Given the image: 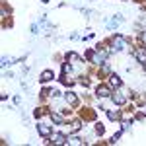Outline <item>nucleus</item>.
<instances>
[{
	"mask_svg": "<svg viewBox=\"0 0 146 146\" xmlns=\"http://www.w3.org/2000/svg\"><path fill=\"white\" fill-rule=\"evenodd\" d=\"M98 96H100V98H109V96H111V90H109L107 86H98Z\"/></svg>",
	"mask_w": 146,
	"mask_h": 146,
	"instance_id": "20e7f679",
	"label": "nucleus"
},
{
	"mask_svg": "<svg viewBox=\"0 0 146 146\" xmlns=\"http://www.w3.org/2000/svg\"><path fill=\"white\" fill-rule=\"evenodd\" d=\"M68 144H74V146H80L82 144V140H80L78 136H72V138H70V140H66Z\"/></svg>",
	"mask_w": 146,
	"mask_h": 146,
	"instance_id": "9d476101",
	"label": "nucleus"
},
{
	"mask_svg": "<svg viewBox=\"0 0 146 146\" xmlns=\"http://www.w3.org/2000/svg\"><path fill=\"white\" fill-rule=\"evenodd\" d=\"M96 131H98L100 135H103V127H101V125H96Z\"/></svg>",
	"mask_w": 146,
	"mask_h": 146,
	"instance_id": "2eb2a0df",
	"label": "nucleus"
},
{
	"mask_svg": "<svg viewBox=\"0 0 146 146\" xmlns=\"http://www.w3.org/2000/svg\"><path fill=\"white\" fill-rule=\"evenodd\" d=\"M142 41H144V43H146V31H144V33H142Z\"/></svg>",
	"mask_w": 146,
	"mask_h": 146,
	"instance_id": "dca6fc26",
	"label": "nucleus"
},
{
	"mask_svg": "<svg viewBox=\"0 0 146 146\" xmlns=\"http://www.w3.org/2000/svg\"><path fill=\"white\" fill-rule=\"evenodd\" d=\"M51 140H53V144H64V142H66V136L60 135V133H56V135L51 136Z\"/></svg>",
	"mask_w": 146,
	"mask_h": 146,
	"instance_id": "7ed1b4c3",
	"label": "nucleus"
},
{
	"mask_svg": "<svg viewBox=\"0 0 146 146\" xmlns=\"http://www.w3.org/2000/svg\"><path fill=\"white\" fill-rule=\"evenodd\" d=\"M37 131H39V135H41V136H49V135H51V127L45 125V123L37 125Z\"/></svg>",
	"mask_w": 146,
	"mask_h": 146,
	"instance_id": "f03ea898",
	"label": "nucleus"
},
{
	"mask_svg": "<svg viewBox=\"0 0 146 146\" xmlns=\"http://www.w3.org/2000/svg\"><path fill=\"white\" fill-rule=\"evenodd\" d=\"M64 100H66L70 105H76V103H78V98H76L74 94H70V92H66V94H64Z\"/></svg>",
	"mask_w": 146,
	"mask_h": 146,
	"instance_id": "0eeeda50",
	"label": "nucleus"
},
{
	"mask_svg": "<svg viewBox=\"0 0 146 146\" xmlns=\"http://www.w3.org/2000/svg\"><path fill=\"white\" fill-rule=\"evenodd\" d=\"M55 78V74H53V70H45L43 74H41V82H49V80Z\"/></svg>",
	"mask_w": 146,
	"mask_h": 146,
	"instance_id": "6e6552de",
	"label": "nucleus"
},
{
	"mask_svg": "<svg viewBox=\"0 0 146 146\" xmlns=\"http://www.w3.org/2000/svg\"><path fill=\"white\" fill-rule=\"evenodd\" d=\"M135 56H136V60H138V62L146 64V49H138V51L135 53Z\"/></svg>",
	"mask_w": 146,
	"mask_h": 146,
	"instance_id": "39448f33",
	"label": "nucleus"
},
{
	"mask_svg": "<svg viewBox=\"0 0 146 146\" xmlns=\"http://www.w3.org/2000/svg\"><path fill=\"white\" fill-rule=\"evenodd\" d=\"M107 117H109L111 121H115V119H119L121 115H119V111H109V113H107Z\"/></svg>",
	"mask_w": 146,
	"mask_h": 146,
	"instance_id": "9b49d317",
	"label": "nucleus"
},
{
	"mask_svg": "<svg viewBox=\"0 0 146 146\" xmlns=\"http://www.w3.org/2000/svg\"><path fill=\"white\" fill-rule=\"evenodd\" d=\"M51 117H53V121H55V123H62V121H64V119H62V117H60V115H58V113H53V115H51Z\"/></svg>",
	"mask_w": 146,
	"mask_h": 146,
	"instance_id": "f8f14e48",
	"label": "nucleus"
},
{
	"mask_svg": "<svg viewBox=\"0 0 146 146\" xmlns=\"http://www.w3.org/2000/svg\"><path fill=\"white\" fill-rule=\"evenodd\" d=\"M78 129H80V123H72V127H70V131H72V133H76Z\"/></svg>",
	"mask_w": 146,
	"mask_h": 146,
	"instance_id": "ddd939ff",
	"label": "nucleus"
},
{
	"mask_svg": "<svg viewBox=\"0 0 146 146\" xmlns=\"http://www.w3.org/2000/svg\"><path fill=\"white\" fill-rule=\"evenodd\" d=\"M68 58H70V60H78V55H76V53H68Z\"/></svg>",
	"mask_w": 146,
	"mask_h": 146,
	"instance_id": "4468645a",
	"label": "nucleus"
},
{
	"mask_svg": "<svg viewBox=\"0 0 146 146\" xmlns=\"http://www.w3.org/2000/svg\"><path fill=\"white\" fill-rule=\"evenodd\" d=\"M125 45H127V41H125L121 35H115V39H113V47L117 49V51H121V49H125Z\"/></svg>",
	"mask_w": 146,
	"mask_h": 146,
	"instance_id": "f257e3e1",
	"label": "nucleus"
},
{
	"mask_svg": "<svg viewBox=\"0 0 146 146\" xmlns=\"http://www.w3.org/2000/svg\"><path fill=\"white\" fill-rule=\"evenodd\" d=\"M109 82H111V86H115V88H119V86L123 84V82H121V78H119L117 74H111V76H109Z\"/></svg>",
	"mask_w": 146,
	"mask_h": 146,
	"instance_id": "1a4fd4ad",
	"label": "nucleus"
},
{
	"mask_svg": "<svg viewBox=\"0 0 146 146\" xmlns=\"http://www.w3.org/2000/svg\"><path fill=\"white\" fill-rule=\"evenodd\" d=\"M113 103H117V105H123L125 101H127V96H123V94H113Z\"/></svg>",
	"mask_w": 146,
	"mask_h": 146,
	"instance_id": "423d86ee",
	"label": "nucleus"
}]
</instances>
